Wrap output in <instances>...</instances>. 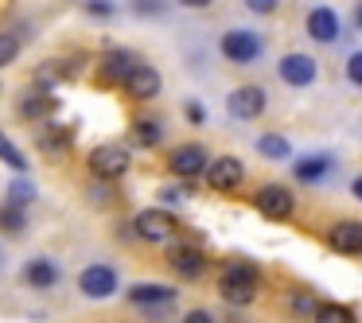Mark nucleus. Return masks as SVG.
<instances>
[{
  "instance_id": "obj_1",
  "label": "nucleus",
  "mask_w": 362,
  "mask_h": 323,
  "mask_svg": "<svg viewBox=\"0 0 362 323\" xmlns=\"http://www.w3.org/2000/svg\"><path fill=\"white\" fill-rule=\"evenodd\" d=\"M218 292L230 304H250L253 292H257V273L250 265H226L222 269V281H218Z\"/></svg>"
},
{
  "instance_id": "obj_2",
  "label": "nucleus",
  "mask_w": 362,
  "mask_h": 323,
  "mask_svg": "<svg viewBox=\"0 0 362 323\" xmlns=\"http://www.w3.org/2000/svg\"><path fill=\"white\" fill-rule=\"evenodd\" d=\"M261 47H265V43H261L253 32H226V35L218 40V51L230 59V63H238V66L257 63V59H261Z\"/></svg>"
},
{
  "instance_id": "obj_3",
  "label": "nucleus",
  "mask_w": 362,
  "mask_h": 323,
  "mask_svg": "<svg viewBox=\"0 0 362 323\" xmlns=\"http://www.w3.org/2000/svg\"><path fill=\"white\" fill-rule=\"evenodd\" d=\"M125 168H129V152L121 144H102V148L90 152V172L102 175V180H117V175H125Z\"/></svg>"
},
{
  "instance_id": "obj_4",
  "label": "nucleus",
  "mask_w": 362,
  "mask_h": 323,
  "mask_svg": "<svg viewBox=\"0 0 362 323\" xmlns=\"http://www.w3.org/2000/svg\"><path fill=\"white\" fill-rule=\"evenodd\" d=\"M265 105H269V98H265L261 86H242V90L230 94L226 110H230V117H238V121H253V117L265 113Z\"/></svg>"
},
{
  "instance_id": "obj_5",
  "label": "nucleus",
  "mask_w": 362,
  "mask_h": 323,
  "mask_svg": "<svg viewBox=\"0 0 362 323\" xmlns=\"http://www.w3.org/2000/svg\"><path fill=\"white\" fill-rule=\"evenodd\" d=\"M78 288L86 292L90 300L113 296V292H117V269H110V265H90V269H82Z\"/></svg>"
},
{
  "instance_id": "obj_6",
  "label": "nucleus",
  "mask_w": 362,
  "mask_h": 323,
  "mask_svg": "<svg viewBox=\"0 0 362 323\" xmlns=\"http://www.w3.org/2000/svg\"><path fill=\"white\" fill-rule=\"evenodd\" d=\"M133 226H136V237H144V242H168L175 234V218L168 211H141Z\"/></svg>"
},
{
  "instance_id": "obj_7",
  "label": "nucleus",
  "mask_w": 362,
  "mask_h": 323,
  "mask_svg": "<svg viewBox=\"0 0 362 323\" xmlns=\"http://www.w3.org/2000/svg\"><path fill=\"white\" fill-rule=\"evenodd\" d=\"M206 148L203 144H183V148L172 152V172L180 180H195V175H206Z\"/></svg>"
},
{
  "instance_id": "obj_8",
  "label": "nucleus",
  "mask_w": 362,
  "mask_h": 323,
  "mask_svg": "<svg viewBox=\"0 0 362 323\" xmlns=\"http://www.w3.org/2000/svg\"><path fill=\"white\" fill-rule=\"evenodd\" d=\"M242 180H245V168H242L238 156H222V160H214V164L206 168V183H211L214 191H234Z\"/></svg>"
},
{
  "instance_id": "obj_9",
  "label": "nucleus",
  "mask_w": 362,
  "mask_h": 323,
  "mask_svg": "<svg viewBox=\"0 0 362 323\" xmlns=\"http://www.w3.org/2000/svg\"><path fill=\"white\" fill-rule=\"evenodd\" d=\"M276 71H281V78L288 82V86H312L315 74H320V66H315V59H308V55H284L281 63H276Z\"/></svg>"
},
{
  "instance_id": "obj_10",
  "label": "nucleus",
  "mask_w": 362,
  "mask_h": 323,
  "mask_svg": "<svg viewBox=\"0 0 362 323\" xmlns=\"http://www.w3.org/2000/svg\"><path fill=\"white\" fill-rule=\"evenodd\" d=\"M253 203H257V211L265 214V218H288L292 206H296V203H292V195H288V187H276V183L261 187Z\"/></svg>"
},
{
  "instance_id": "obj_11",
  "label": "nucleus",
  "mask_w": 362,
  "mask_h": 323,
  "mask_svg": "<svg viewBox=\"0 0 362 323\" xmlns=\"http://www.w3.org/2000/svg\"><path fill=\"white\" fill-rule=\"evenodd\" d=\"M136 55L133 51H125V47H113V51H105V59H102V78L105 82H125L129 74L136 71Z\"/></svg>"
},
{
  "instance_id": "obj_12",
  "label": "nucleus",
  "mask_w": 362,
  "mask_h": 323,
  "mask_svg": "<svg viewBox=\"0 0 362 323\" xmlns=\"http://www.w3.org/2000/svg\"><path fill=\"white\" fill-rule=\"evenodd\" d=\"M327 242L335 253H362V222H335L327 230Z\"/></svg>"
},
{
  "instance_id": "obj_13",
  "label": "nucleus",
  "mask_w": 362,
  "mask_h": 323,
  "mask_svg": "<svg viewBox=\"0 0 362 323\" xmlns=\"http://www.w3.org/2000/svg\"><path fill=\"white\" fill-rule=\"evenodd\" d=\"M129 300L136 307H168L175 300V288H168V284H133Z\"/></svg>"
},
{
  "instance_id": "obj_14",
  "label": "nucleus",
  "mask_w": 362,
  "mask_h": 323,
  "mask_svg": "<svg viewBox=\"0 0 362 323\" xmlns=\"http://www.w3.org/2000/svg\"><path fill=\"white\" fill-rule=\"evenodd\" d=\"M308 35H312L315 43L339 40V16L331 8H312L308 12Z\"/></svg>"
},
{
  "instance_id": "obj_15",
  "label": "nucleus",
  "mask_w": 362,
  "mask_h": 323,
  "mask_svg": "<svg viewBox=\"0 0 362 323\" xmlns=\"http://www.w3.org/2000/svg\"><path fill=\"white\" fill-rule=\"evenodd\" d=\"M125 90L133 98H141V102H148V98L160 94V74L152 71V66H136V71L125 78Z\"/></svg>"
},
{
  "instance_id": "obj_16",
  "label": "nucleus",
  "mask_w": 362,
  "mask_h": 323,
  "mask_svg": "<svg viewBox=\"0 0 362 323\" xmlns=\"http://www.w3.org/2000/svg\"><path fill=\"white\" fill-rule=\"evenodd\" d=\"M172 269L180 276H187V281H199V276L206 273V257L199 249H191V245H183V249L172 253Z\"/></svg>"
},
{
  "instance_id": "obj_17",
  "label": "nucleus",
  "mask_w": 362,
  "mask_h": 323,
  "mask_svg": "<svg viewBox=\"0 0 362 323\" xmlns=\"http://www.w3.org/2000/svg\"><path fill=\"white\" fill-rule=\"evenodd\" d=\"M24 281L32 284V288H51V284L59 281V265L47 261V257H35V261L24 265Z\"/></svg>"
},
{
  "instance_id": "obj_18",
  "label": "nucleus",
  "mask_w": 362,
  "mask_h": 323,
  "mask_svg": "<svg viewBox=\"0 0 362 323\" xmlns=\"http://www.w3.org/2000/svg\"><path fill=\"white\" fill-rule=\"evenodd\" d=\"M20 113H24V117H47V113H55V98L35 86V94L20 98Z\"/></svg>"
},
{
  "instance_id": "obj_19",
  "label": "nucleus",
  "mask_w": 362,
  "mask_h": 323,
  "mask_svg": "<svg viewBox=\"0 0 362 323\" xmlns=\"http://www.w3.org/2000/svg\"><path fill=\"white\" fill-rule=\"evenodd\" d=\"M327 168H331V160L327 156H308V160H300L292 172H296V180H304V183H315V180H323L327 175Z\"/></svg>"
},
{
  "instance_id": "obj_20",
  "label": "nucleus",
  "mask_w": 362,
  "mask_h": 323,
  "mask_svg": "<svg viewBox=\"0 0 362 323\" xmlns=\"http://www.w3.org/2000/svg\"><path fill=\"white\" fill-rule=\"evenodd\" d=\"M257 152H261V156H269V160H288L292 156V144L284 141L281 133H265L257 141Z\"/></svg>"
},
{
  "instance_id": "obj_21",
  "label": "nucleus",
  "mask_w": 362,
  "mask_h": 323,
  "mask_svg": "<svg viewBox=\"0 0 362 323\" xmlns=\"http://www.w3.org/2000/svg\"><path fill=\"white\" fill-rule=\"evenodd\" d=\"M24 222H28V214H24V206H20V203H12V199H8V206H0V230H4V234H20Z\"/></svg>"
},
{
  "instance_id": "obj_22",
  "label": "nucleus",
  "mask_w": 362,
  "mask_h": 323,
  "mask_svg": "<svg viewBox=\"0 0 362 323\" xmlns=\"http://www.w3.org/2000/svg\"><path fill=\"white\" fill-rule=\"evenodd\" d=\"M63 78H66V63H43L40 71H35V86H40V90L59 86Z\"/></svg>"
},
{
  "instance_id": "obj_23",
  "label": "nucleus",
  "mask_w": 362,
  "mask_h": 323,
  "mask_svg": "<svg viewBox=\"0 0 362 323\" xmlns=\"http://www.w3.org/2000/svg\"><path fill=\"white\" fill-rule=\"evenodd\" d=\"M0 160H4V164H8V168H16V172H24V168H28L24 152H20V148H16V144H12V141H8V136H4V133H0Z\"/></svg>"
},
{
  "instance_id": "obj_24",
  "label": "nucleus",
  "mask_w": 362,
  "mask_h": 323,
  "mask_svg": "<svg viewBox=\"0 0 362 323\" xmlns=\"http://www.w3.org/2000/svg\"><path fill=\"white\" fill-rule=\"evenodd\" d=\"M133 136L144 144V148H152V144H160V136H164V133H160V125H156V121H148V117H144V121H136V125H133Z\"/></svg>"
},
{
  "instance_id": "obj_25",
  "label": "nucleus",
  "mask_w": 362,
  "mask_h": 323,
  "mask_svg": "<svg viewBox=\"0 0 362 323\" xmlns=\"http://www.w3.org/2000/svg\"><path fill=\"white\" fill-rule=\"evenodd\" d=\"M315 323H354V315L346 312V307H339V304H320Z\"/></svg>"
},
{
  "instance_id": "obj_26",
  "label": "nucleus",
  "mask_w": 362,
  "mask_h": 323,
  "mask_svg": "<svg viewBox=\"0 0 362 323\" xmlns=\"http://www.w3.org/2000/svg\"><path fill=\"white\" fill-rule=\"evenodd\" d=\"M8 199H12V203H20V206H28L35 199V187L24 180V175H16V180H12V187H8Z\"/></svg>"
},
{
  "instance_id": "obj_27",
  "label": "nucleus",
  "mask_w": 362,
  "mask_h": 323,
  "mask_svg": "<svg viewBox=\"0 0 362 323\" xmlns=\"http://www.w3.org/2000/svg\"><path fill=\"white\" fill-rule=\"evenodd\" d=\"M16 55H20V40L12 32H0V66L16 63Z\"/></svg>"
},
{
  "instance_id": "obj_28",
  "label": "nucleus",
  "mask_w": 362,
  "mask_h": 323,
  "mask_svg": "<svg viewBox=\"0 0 362 323\" xmlns=\"http://www.w3.org/2000/svg\"><path fill=\"white\" fill-rule=\"evenodd\" d=\"M40 141H43V152H66V141H71V133H66V129H47Z\"/></svg>"
},
{
  "instance_id": "obj_29",
  "label": "nucleus",
  "mask_w": 362,
  "mask_h": 323,
  "mask_svg": "<svg viewBox=\"0 0 362 323\" xmlns=\"http://www.w3.org/2000/svg\"><path fill=\"white\" fill-rule=\"evenodd\" d=\"M292 312H296V315H312V319H315L320 304H315V296H308V292H296V296H292Z\"/></svg>"
},
{
  "instance_id": "obj_30",
  "label": "nucleus",
  "mask_w": 362,
  "mask_h": 323,
  "mask_svg": "<svg viewBox=\"0 0 362 323\" xmlns=\"http://www.w3.org/2000/svg\"><path fill=\"white\" fill-rule=\"evenodd\" d=\"M346 78H351L354 86H362V51H354V55L346 59Z\"/></svg>"
},
{
  "instance_id": "obj_31",
  "label": "nucleus",
  "mask_w": 362,
  "mask_h": 323,
  "mask_svg": "<svg viewBox=\"0 0 362 323\" xmlns=\"http://www.w3.org/2000/svg\"><path fill=\"white\" fill-rule=\"evenodd\" d=\"M276 4H281V0H245V8L257 12V16H269V12H276Z\"/></svg>"
},
{
  "instance_id": "obj_32",
  "label": "nucleus",
  "mask_w": 362,
  "mask_h": 323,
  "mask_svg": "<svg viewBox=\"0 0 362 323\" xmlns=\"http://www.w3.org/2000/svg\"><path fill=\"white\" fill-rule=\"evenodd\" d=\"M133 8L141 16H152V12H164V0H133Z\"/></svg>"
},
{
  "instance_id": "obj_33",
  "label": "nucleus",
  "mask_w": 362,
  "mask_h": 323,
  "mask_svg": "<svg viewBox=\"0 0 362 323\" xmlns=\"http://www.w3.org/2000/svg\"><path fill=\"white\" fill-rule=\"evenodd\" d=\"M187 121H195V125H203L206 121V110L199 102H187Z\"/></svg>"
},
{
  "instance_id": "obj_34",
  "label": "nucleus",
  "mask_w": 362,
  "mask_h": 323,
  "mask_svg": "<svg viewBox=\"0 0 362 323\" xmlns=\"http://www.w3.org/2000/svg\"><path fill=\"white\" fill-rule=\"evenodd\" d=\"M86 8L94 12V16H110V12H113V4H110V0H90Z\"/></svg>"
},
{
  "instance_id": "obj_35",
  "label": "nucleus",
  "mask_w": 362,
  "mask_h": 323,
  "mask_svg": "<svg viewBox=\"0 0 362 323\" xmlns=\"http://www.w3.org/2000/svg\"><path fill=\"white\" fill-rule=\"evenodd\" d=\"M183 323H214V319H211V312L195 307V312H187V315H183Z\"/></svg>"
},
{
  "instance_id": "obj_36",
  "label": "nucleus",
  "mask_w": 362,
  "mask_h": 323,
  "mask_svg": "<svg viewBox=\"0 0 362 323\" xmlns=\"http://www.w3.org/2000/svg\"><path fill=\"white\" fill-rule=\"evenodd\" d=\"M180 4H187V8H206L211 0H180Z\"/></svg>"
},
{
  "instance_id": "obj_37",
  "label": "nucleus",
  "mask_w": 362,
  "mask_h": 323,
  "mask_svg": "<svg viewBox=\"0 0 362 323\" xmlns=\"http://www.w3.org/2000/svg\"><path fill=\"white\" fill-rule=\"evenodd\" d=\"M354 24L362 28V0H358V8H354Z\"/></svg>"
},
{
  "instance_id": "obj_38",
  "label": "nucleus",
  "mask_w": 362,
  "mask_h": 323,
  "mask_svg": "<svg viewBox=\"0 0 362 323\" xmlns=\"http://www.w3.org/2000/svg\"><path fill=\"white\" fill-rule=\"evenodd\" d=\"M354 195L362 199V175H358V180H354Z\"/></svg>"
}]
</instances>
